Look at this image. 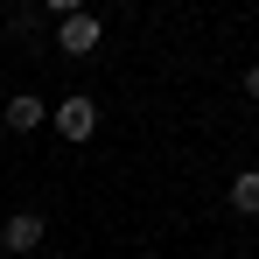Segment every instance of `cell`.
<instances>
[{
    "instance_id": "7",
    "label": "cell",
    "mask_w": 259,
    "mask_h": 259,
    "mask_svg": "<svg viewBox=\"0 0 259 259\" xmlns=\"http://www.w3.org/2000/svg\"><path fill=\"white\" fill-rule=\"evenodd\" d=\"M245 98H259V63H252V70H245Z\"/></svg>"
},
{
    "instance_id": "3",
    "label": "cell",
    "mask_w": 259,
    "mask_h": 259,
    "mask_svg": "<svg viewBox=\"0 0 259 259\" xmlns=\"http://www.w3.org/2000/svg\"><path fill=\"white\" fill-rule=\"evenodd\" d=\"M0 245H7L14 259H21V252H35V245H42V217H35V210H14L7 224H0Z\"/></svg>"
},
{
    "instance_id": "1",
    "label": "cell",
    "mask_w": 259,
    "mask_h": 259,
    "mask_svg": "<svg viewBox=\"0 0 259 259\" xmlns=\"http://www.w3.org/2000/svg\"><path fill=\"white\" fill-rule=\"evenodd\" d=\"M49 119H56V133H63V140H91V133H98V105H91L84 91H70Z\"/></svg>"
},
{
    "instance_id": "5",
    "label": "cell",
    "mask_w": 259,
    "mask_h": 259,
    "mask_svg": "<svg viewBox=\"0 0 259 259\" xmlns=\"http://www.w3.org/2000/svg\"><path fill=\"white\" fill-rule=\"evenodd\" d=\"M231 210H259V168H238V182H231Z\"/></svg>"
},
{
    "instance_id": "6",
    "label": "cell",
    "mask_w": 259,
    "mask_h": 259,
    "mask_svg": "<svg viewBox=\"0 0 259 259\" xmlns=\"http://www.w3.org/2000/svg\"><path fill=\"white\" fill-rule=\"evenodd\" d=\"M49 14H84V0H49Z\"/></svg>"
},
{
    "instance_id": "2",
    "label": "cell",
    "mask_w": 259,
    "mask_h": 259,
    "mask_svg": "<svg viewBox=\"0 0 259 259\" xmlns=\"http://www.w3.org/2000/svg\"><path fill=\"white\" fill-rule=\"evenodd\" d=\"M98 35H105V28H98L91 14H63V21H56V49H63V56H91Z\"/></svg>"
},
{
    "instance_id": "4",
    "label": "cell",
    "mask_w": 259,
    "mask_h": 259,
    "mask_svg": "<svg viewBox=\"0 0 259 259\" xmlns=\"http://www.w3.org/2000/svg\"><path fill=\"white\" fill-rule=\"evenodd\" d=\"M42 119H49L42 98H28V91H21V98H7V126H14V133H35Z\"/></svg>"
}]
</instances>
